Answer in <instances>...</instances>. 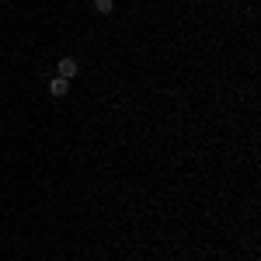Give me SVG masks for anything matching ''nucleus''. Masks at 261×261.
<instances>
[{
    "mask_svg": "<svg viewBox=\"0 0 261 261\" xmlns=\"http://www.w3.org/2000/svg\"><path fill=\"white\" fill-rule=\"evenodd\" d=\"M56 73H60V77H66V81H73V77L81 73V63L73 60V56H63L60 66H56Z\"/></svg>",
    "mask_w": 261,
    "mask_h": 261,
    "instance_id": "nucleus-1",
    "label": "nucleus"
},
{
    "mask_svg": "<svg viewBox=\"0 0 261 261\" xmlns=\"http://www.w3.org/2000/svg\"><path fill=\"white\" fill-rule=\"evenodd\" d=\"M66 91H70V81H66V77H53V81H49V94H53V98H63Z\"/></svg>",
    "mask_w": 261,
    "mask_h": 261,
    "instance_id": "nucleus-2",
    "label": "nucleus"
},
{
    "mask_svg": "<svg viewBox=\"0 0 261 261\" xmlns=\"http://www.w3.org/2000/svg\"><path fill=\"white\" fill-rule=\"evenodd\" d=\"M94 11L98 14H112L115 11V0H94Z\"/></svg>",
    "mask_w": 261,
    "mask_h": 261,
    "instance_id": "nucleus-3",
    "label": "nucleus"
}]
</instances>
